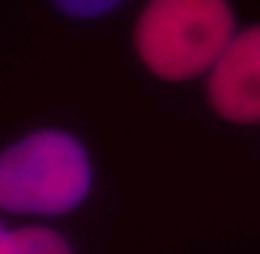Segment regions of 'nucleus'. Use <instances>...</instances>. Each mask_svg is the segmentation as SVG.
Listing matches in <instances>:
<instances>
[{
    "instance_id": "f257e3e1",
    "label": "nucleus",
    "mask_w": 260,
    "mask_h": 254,
    "mask_svg": "<svg viewBox=\"0 0 260 254\" xmlns=\"http://www.w3.org/2000/svg\"><path fill=\"white\" fill-rule=\"evenodd\" d=\"M237 35L232 0H148L133 47L148 72L179 84L208 76Z\"/></svg>"
},
{
    "instance_id": "f03ea898",
    "label": "nucleus",
    "mask_w": 260,
    "mask_h": 254,
    "mask_svg": "<svg viewBox=\"0 0 260 254\" xmlns=\"http://www.w3.org/2000/svg\"><path fill=\"white\" fill-rule=\"evenodd\" d=\"M90 188V153L67 130L44 127L0 153V208L9 214H67L87 199Z\"/></svg>"
},
{
    "instance_id": "7ed1b4c3",
    "label": "nucleus",
    "mask_w": 260,
    "mask_h": 254,
    "mask_svg": "<svg viewBox=\"0 0 260 254\" xmlns=\"http://www.w3.org/2000/svg\"><path fill=\"white\" fill-rule=\"evenodd\" d=\"M205 95L211 110L232 124H260V23L240 29L211 66Z\"/></svg>"
},
{
    "instance_id": "20e7f679",
    "label": "nucleus",
    "mask_w": 260,
    "mask_h": 254,
    "mask_svg": "<svg viewBox=\"0 0 260 254\" xmlns=\"http://www.w3.org/2000/svg\"><path fill=\"white\" fill-rule=\"evenodd\" d=\"M12 254H75L61 231L47 226L12 228Z\"/></svg>"
},
{
    "instance_id": "39448f33",
    "label": "nucleus",
    "mask_w": 260,
    "mask_h": 254,
    "mask_svg": "<svg viewBox=\"0 0 260 254\" xmlns=\"http://www.w3.org/2000/svg\"><path fill=\"white\" fill-rule=\"evenodd\" d=\"M124 0H52V6L58 12H64L70 18H81V20H90V18H102L107 12H113L116 6H121Z\"/></svg>"
},
{
    "instance_id": "423d86ee",
    "label": "nucleus",
    "mask_w": 260,
    "mask_h": 254,
    "mask_svg": "<svg viewBox=\"0 0 260 254\" xmlns=\"http://www.w3.org/2000/svg\"><path fill=\"white\" fill-rule=\"evenodd\" d=\"M0 254H12V231L0 223Z\"/></svg>"
}]
</instances>
